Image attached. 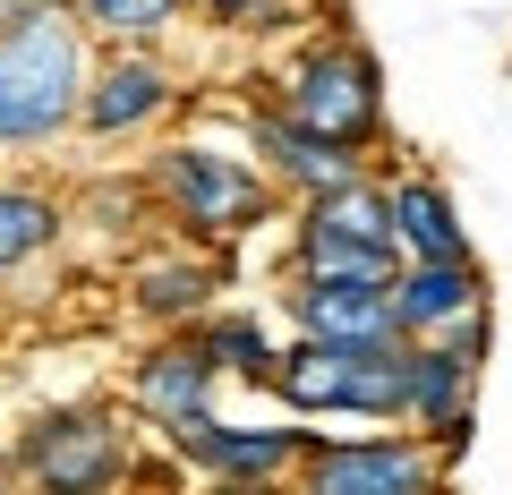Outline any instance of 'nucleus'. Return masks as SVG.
I'll list each match as a JSON object with an SVG mask.
<instances>
[{
    "label": "nucleus",
    "instance_id": "f257e3e1",
    "mask_svg": "<svg viewBox=\"0 0 512 495\" xmlns=\"http://www.w3.org/2000/svg\"><path fill=\"white\" fill-rule=\"evenodd\" d=\"M86 77H94V43L77 9H52V0L0 9V163L52 154L86 111Z\"/></svg>",
    "mask_w": 512,
    "mask_h": 495
},
{
    "label": "nucleus",
    "instance_id": "f03ea898",
    "mask_svg": "<svg viewBox=\"0 0 512 495\" xmlns=\"http://www.w3.org/2000/svg\"><path fill=\"white\" fill-rule=\"evenodd\" d=\"M137 180H146V197L171 214V231H180L188 248H214V257L282 214V188L256 171V154L248 146H214V137H163Z\"/></svg>",
    "mask_w": 512,
    "mask_h": 495
},
{
    "label": "nucleus",
    "instance_id": "7ed1b4c3",
    "mask_svg": "<svg viewBox=\"0 0 512 495\" xmlns=\"http://www.w3.org/2000/svg\"><path fill=\"white\" fill-rule=\"evenodd\" d=\"M9 478L18 495H128L137 487V410L128 402H52L9 436Z\"/></svg>",
    "mask_w": 512,
    "mask_h": 495
},
{
    "label": "nucleus",
    "instance_id": "20e7f679",
    "mask_svg": "<svg viewBox=\"0 0 512 495\" xmlns=\"http://www.w3.org/2000/svg\"><path fill=\"white\" fill-rule=\"evenodd\" d=\"M402 359L410 342L342 350V342H282L274 359V402L282 419H359V427H402Z\"/></svg>",
    "mask_w": 512,
    "mask_h": 495
},
{
    "label": "nucleus",
    "instance_id": "39448f33",
    "mask_svg": "<svg viewBox=\"0 0 512 495\" xmlns=\"http://www.w3.org/2000/svg\"><path fill=\"white\" fill-rule=\"evenodd\" d=\"M274 111L299 120V129L333 137V146H359L376 154L384 146V69L359 35H316L282 60L274 77Z\"/></svg>",
    "mask_w": 512,
    "mask_h": 495
},
{
    "label": "nucleus",
    "instance_id": "423d86ee",
    "mask_svg": "<svg viewBox=\"0 0 512 495\" xmlns=\"http://www.w3.org/2000/svg\"><path fill=\"white\" fill-rule=\"evenodd\" d=\"M393 282L402 274V248H393V188L367 171V180L308 197L291 214V248H282V282Z\"/></svg>",
    "mask_w": 512,
    "mask_h": 495
},
{
    "label": "nucleus",
    "instance_id": "0eeeda50",
    "mask_svg": "<svg viewBox=\"0 0 512 495\" xmlns=\"http://www.w3.org/2000/svg\"><path fill=\"white\" fill-rule=\"evenodd\" d=\"M444 461L419 427H359V436H325L316 427L308 461H299L291 495H453Z\"/></svg>",
    "mask_w": 512,
    "mask_h": 495
},
{
    "label": "nucleus",
    "instance_id": "6e6552de",
    "mask_svg": "<svg viewBox=\"0 0 512 495\" xmlns=\"http://www.w3.org/2000/svg\"><path fill=\"white\" fill-rule=\"evenodd\" d=\"M171 453L180 470H197L205 487H291L299 461H308L316 427L308 419H197V427H171Z\"/></svg>",
    "mask_w": 512,
    "mask_h": 495
},
{
    "label": "nucleus",
    "instance_id": "1a4fd4ad",
    "mask_svg": "<svg viewBox=\"0 0 512 495\" xmlns=\"http://www.w3.org/2000/svg\"><path fill=\"white\" fill-rule=\"evenodd\" d=\"M180 103H188V77L171 69L163 52H94L77 137H94V146H128V137H154Z\"/></svg>",
    "mask_w": 512,
    "mask_h": 495
},
{
    "label": "nucleus",
    "instance_id": "9d476101",
    "mask_svg": "<svg viewBox=\"0 0 512 495\" xmlns=\"http://www.w3.org/2000/svg\"><path fill=\"white\" fill-rule=\"evenodd\" d=\"M120 393H128V410H137L154 436H171V427L214 419V402H222V367H214V350H205L197 333H154V342L128 359Z\"/></svg>",
    "mask_w": 512,
    "mask_h": 495
},
{
    "label": "nucleus",
    "instance_id": "9b49d317",
    "mask_svg": "<svg viewBox=\"0 0 512 495\" xmlns=\"http://www.w3.org/2000/svg\"><path fill=\"white\" fill-rule=\"evenodd\" d=\"M402 427H419L436 444V461L453 470L461 444L478 427V359H461L453 342H410L402 359Z\"/></svg>",
    "mask_w": 512,
    "mask_h": 495
},
{
    "label": "nucleus",
    "instance_id": "f8f14e48",
    "mask_svg": "<svg viewBox=\"0 0 512 495\" xmlns=\"http://www.w3.org/2000/svg\"><path fill=\"white\" fill-rule=\"evenodd\" d=\"M239 146L256 154V171H265V180H274L291 205L333 197V188L367 180V154H359V146H333V137L299 129V120H282L274 103H256V111H248V137H239Z\"/></svg>",
    "mask_w": 512,
    "mask_h": 495
},
{
    "label": "nucleus",
    "instance_id": "ddd939ff",
    "mask_svg": "<svg viewBox=\"0 0 512 495\" xmlns=\"http://www.w3.org/2000/svg\"><path fill=\"white\" fill-rule=\"evenodd\" d=\"M222 257L214 248H146V257L128 265V316L146 333H197L205 316L222 308Z\"/></svg>",
    "mask_w": 512,
    "mask_h": 495
},
{
    "label": "nucleus",
    "instance_id": "4468645a",
    "mask_svg": "<svg viewBox=\"0 0 512 495\" xmlns=\"http://www.w3.org/2000/svg\"><path fill=\"white\" fill-rule=\"evenodd\" d=\"M282 316H291V342H342V350H376L402 342L393 325V282H282Z\"/></svg>",
    "mask_w": 512,
    "mask_h": 495
},
{
    "label": "nucleus",
    "instance_id": "2eb2a0df",
    "mask_svg": "<svg viewBox=\"0 0 512 495\" xmlns=\"http://www.w3.org/2000/svg\"><path fill=\"white\" fill-rule=\"evenodd\" d=\"M495 291H487V265L461 257V265H402L393 274V325H402V342H444L453 325H470V316H487Z\"/></svg>",
    "mask_w": 512,
    "mask_h": 495
},
{
    "label": "nucleus",
    "instance_id": "dca6fc26",
    "mask_svg": "<svg viewBox=\"0 0 512 495\" xmlns=\"http://www.w3.org/2000/svg\"><path fill=\"white\" fill-rule=\"evenodd\" d=\"M393 248H402V265H461L478 257L470 248V222H461L453 188L436 180V171H393Z\"/></svg>",
    "mask_w": 512,
    "mask_h": 495
},
{
    "label": "nucleus",
    "instance_id": "f3484780",
    "mask_svg": "<svg viewBox=\"0 0 512 495\" xmlns=\"http://www.w3.org/2000/svg\"><path fill=\"white\" fill-rule=\"evenodd\" d=\"M69 239V205L43 180H0V282H18L26 265H43Z\"/></svg>",
    "mask_w": 512,
    "mask_h": 495
},
{
    "label": "nucleus",
    "instance_id": "a211bd4d",
    "mask_svg": "<svg viewBox=\"0 0 512 495\" xmlns=\"http://www.w3.org/2000/svg\"><path fill=\"white\" fill-rule=\"evenodd\" d=\"M77 26L94 52H163L188 26V0H77Z\"/></svg>",
    "mask_w": 512,
    "mask_h": 495
},
{
    "label": "nucleus",
    "instance_id": "6ab92c4d",
    "mask_svg": "<svg viewBox=\"0 0 512 495\" xmlns=\"http://www.w3.org/2000/svg\"><path fill=\"white\" fill-rule=\"evenodd\" d=\"M197 342L214 350V367H222V376H239V385H274L282 342L265 333V316H256V308H214V316L197 325Z\"/></svg>",
    "mask_w": 512,
    "mask_h": 495
},
{
    "label": "nucleus",
    "instance_id": "aec40b11",
    "mask_svg": "<svg viewBox=\"0 0 512 495\" xmlns=\"http://www.w3.org/2000/svg\"><path fill=\"white\" fill-rule=\"evenodd\" d=\"M188 18H205V26H239V35H256V26H282V0H188Z\"/></svg>",
    "mask_w": 512,
    "mask_h": 495
},
{
    "label": "nucleus",
    "instance_id": "412c9836",
    "mask_svg": "<svg viewBox=\"0 0 512 495\" xmlns=\"http://www.w3.org/2000/svg\"><path fill=\"white\" fill-rule=\"evenodd\" d=\"M205 495H291V487H205Z\"/></svg>",
    "mask_w": 512,
    "mask_h": 495
},
{
    "label": "nucleus",
    "instance_id": "4be33fe9",
    "mask_svg": "<svg viewBox=\"0 0 512 495\" xmlns=\"http://www.w3.org/2000/svg\"><path fill=\"white\" fill-rule=\"evenodd\" d=\"M0 495H18V478H9V461H0Z\"/></svg>",
    "mask_w": 512,
    "mask_h": 495
},
{
    "label": "nucleus",
    "instance_id": "5701e85b",
    "mask_svg": "<svg viewBox=\"0 0 512 495\" xmlns=\"http://www.w3.org/2000/svg\"><path fill=\"white\" fill-rule=\"evenodd\" d=\"M52 9H77V0H52Z\"/></svg>",
    "mask_w": 512,
    "mask_h": 495
}]
</instances>
